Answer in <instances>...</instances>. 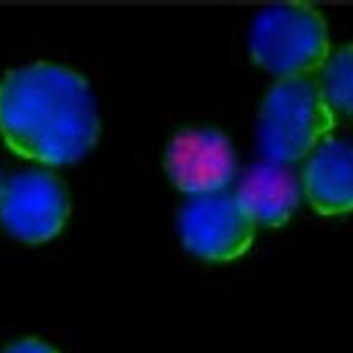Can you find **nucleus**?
Masks as SVG:
<instances>
[{
  "mask_svg": "<svg viewBox=\"0 0 353 353\" xmlns=\"http://www.w3.org/2000/svg\"><path fill=\"white\" fill-rule=\"evenodd\" d=\"M254 224L239 198L221 192L193 196L179 214L183 244L208 261H232L243 256L254 239Z\"/></svg>",
  "mask_w": 353,
  "mask_h": 353,
  "instance_id": "20e7f679",
  "label": "nucleus"
},
{
  "mask_svg": "<svg viewBox=\"0 0 353 353\" xmlns=\"http://www.w3.org/2000/svg\"><path fill=\"white\" fill-rule=\"evenodd\" d=\"M318 84L331 110L353 117V45L327 57Z\"/></svg>",
  "mask_w": 353,
  "mask_h": 353,
  "instance_id": "1a4fd4ad",
  "label": "nucleus"
},
{
  "mask_svg": "<svg viewBox=\"0 0 353 353\" xmlns=\"http://www.w3.org/2000/svg\"><path fill=\"white\" fill-rule=\"evenodd\" d=\"M250 52L259 67L282 79H304L321 70L330 57L326 21L307 3H280L258 14Z\"/></svg>",
  "mask_w": 353,
  "mask_h": 353,
  "instance_id": "7ed1b4c3",
  "label": "nucleus"
},
{
  "mask_svg": "<svg viewBox=\"0 0 353 353\" xmlns=\"http://www.w3.org/2000/svg\"><path fill=\"white\" fill-rule=\"evenodd\" d=\"M336 125L318 82L282 79L263 99L258 145L266 161L290 164L316 149Z\"/></svg>",
  "mask_w": 353,
  "mask_h": 353,
  "instance_id": "f03ea898",
  "label": "nucleus"
},
{
  "mask_svg": "<svg viewBox=\"0 0 353 353\" xmlns=\"http://www.w3.org/2000/svg\"><path fill=\"white\" fill-rule=\"evenodd\" d=\"M3 353H59V352L53 350L50 345L36 340V338H24V340L16 341V343L10 345L9 348H6V352Z\"/></svg>",
  "mask_w": 353,
  "mask_h": 353,
  "instance_id": "9d476101",
  "label": "nucleus"
},
{
  "mask_svg": "<svg viewBox=\"0 0 353 353\" xmlns=\"http://www.w3.org/2000/svg\"><path fill=\"white\" fill-rule=\"evenodd\" d=\"M0 135L12 152L46 165L88 156L99 137L91 88L55 63L10 70L0 81Z\"/></svg>",
  "mask_w": 353,
  "mask_h": 353,
  "instance_id": "f257e3e1",
  "label": "nucleus"
},
{
  "mask_svg": "<svg viewBox=\"0 0 353 353\" xmlns=\"http://www.w3.org/2000/svg\"><path fill=\"white\" fill-rule=\"evenodd\" d=\"M304 192L321 215L353 212V143L324 139L304 168Z\"/></svg>",
  "mask_w": 353,
  "mask_h": 353,
  "instance_id": "0eeeda50",
  "label": "nucleus"
},
{
  "mask_svg": "<svg viewBox=\"0 0 353 353\" xmlns=\"http://www.w3.org/2000/svg\"><path fill=\"white\" fill-rule=\"evenodd\" d=\"M169 178L192 196L225 192L236 176V156L224 133L186 130L174 137L165 156Z\"/></svg>",
  "mask_w": 353,
  "mask_h": 353,
  "instance_id": "423d86ee",
  "label": "nucleus"
},
{
  "mask_svg": "<svg viewBox=\"0 0 353 353\" xmlns=\"http://www.w3.org/2000/svg\"><path fill=\"white\" fill-rule=\"evenodd\" d=\"M236 196L254 224L280 227L297 208L301 185L289 164L263 161L244 172Z\"/></svg>",
  "mask_w": 353,
  "mask_h": 353,
  "instance_id": "6e6552de",
  "label": "nucleus"
},
{
  "mask_svg": "<svg viewBox=\"0 0 353 353\" xmlns=\"http://www.w3.org/2000/svg\"><path fill=\"white\" fill-rule=\"evenodd\" d=\"M67 217V193L48 172H21L0 188V222L17 239L31 244L53 239Z\"/></svg>",
  "mask_w": 353,
  "mask_h": 353,
  "instance_id": "39448f33",
  "label": "nucleus"
}]
</instances>
